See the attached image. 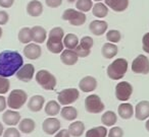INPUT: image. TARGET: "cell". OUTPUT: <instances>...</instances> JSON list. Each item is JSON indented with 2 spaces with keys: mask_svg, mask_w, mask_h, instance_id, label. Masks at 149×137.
Returning a JSON list of instances; mask_svg holds the SVG:
<instances>
[{
  "mask_svg": "<svg viewBox=\"0 0 149 137\" xmlns=\"http://www.w3.org/2000/svg\"><path fill=\"white\" fill-rule=\"evenodd\" d=\"M85 109L90 114H99L103 112L105 106L98 94H90L85 98Z\"/></svg>",
  "mask_w": 149,
  "mask_h": 137,
  "instance_id": "obj_7",
  "label": "cell"
},
{
  "mask_svg": "<svg viewBox=\"0 0 149 137\" xmlns=\"http://www.w3.org/2000/svg\"><path fill=\"white\" fill-rule=\"evenodd\" d=\"M108 134V130L105 126H97L87 130L85 137H106Z\"/></svg>",
  "mask_w": 149,
  "mask_h": 137,
  "instance_id": "obj_33",
  "label": "cell"
},
{
  "mask_svg": "<svg viewBox=\"0 0 149 137\" xmlns=\"http://www.w3.org/2000/svg\"><path fill=\"white\" fill-rule=\"evenodd\" d=\"M43 12V4L39 0H32L27 4V13L32 17H38Z\"/></svg>",
  "mask_w": 149,
  "mask_h": 137,
  "instance_id": "obj_22",
  "label": "cell"
},
{
  "mask_svg": "<svg viewBox=\"0 0 149 137\" xmlns=\"http://www.w3.org/2000/svg\"><path fill=\"white\" fill-rule=\"evenodd\" d=\"M63 38H64V31L62 28L55 27L50 30L48 34V40L46 42V47L48 51L52 54H59L63 51Z\"/></svg>",
  "mask_w": 149,
  "mask_h": 137,
  "instance_id": "obj_2",
  "label": "cell"
},
{
  "mask_svg": "<svg viewBox=\"0 0 149 137\" xmlns=\"http://www.w3.org/2000/svg\"><path fill=\"white\" fill-rule=\"evenodd\" d=\"M142 47L145 53L149 54V33H146L143 36L142 39Z\"/></svg>",
  "mask_w": 149,
  "mask_h": 137,
  "instance_id": "obj_40",
  "label": "cell"
},
{
  "mask_svg": "<svg viewBox=\"0 0 149 137\" xmlns=\"http://www.w3.org/2000/svg\"><path fill=\"white\" fill-rule=\"evenodd\" d=\"M45 3L50 8H56L62 4V0H45Z\"/></svg>",
  "mask_w": 149,
  "mask_h": 137,
  "instance_id": "obj_42",
  "label": "cell"
},
{
  "mask_svg": "<svg viewBox=\"0 0 149 137\" xmlns=\"http://www.w3.org/2000/svg\"><path fill=\"white\" fill-rule=\"evenodd\" d=\"M108 29V25L106 21H91V23L89 25V30L94 36H97V37H100V36H103L104 34L106 33Z\"/></svg>",
  "mask_w": 149,
  "mask_h": 137,
  "instance_id": "obj_20",
  "label": "cell"
},
{
  "mask_svg": "<svg viewBox=\"0 0 149 137\" xmlns=\"http://www.w3.org/2000/svg\"><path fill=\"white\" fill-rule=\"evenodd\" d=\"M120 39H122V35L118 30H109L106 33V40L110 43L116 44L120 41Z\"/></svg>",
  "mask_w": 149,
  "mask_h": 137,
  "instance_id": "obj_36",
  "label": "cell"
},
{
  "mask_svg": "<svg viewBox=\"0 0 149 137\" xmlns=\"http://www.w3.org/2000/svg\"><path fill=\"white\" fill-rule=\"evenodd\" d=\"M61 105L59 104L56 101H49L47 104L44 106V111H45V114L49 117H55L56 115L60 114V111H61Z\"/></svg>",
  "mask_w": 149,
  "mask_h": 137,
  "instance_id": "obj_27",
  "label": "cell"
},
{
  "mask_svg": "<svg viewBox=\"0 0 149 137\" xmlns=\"http://www.w3.org/2000/svg\"><path fill=\"white\" fill-rule=\"evenodd\" d=\"M80 98V92L77 88H65L62 89L57 96V102L61 106H68L77 102Z\"/></svg>",
  "mask_w": 149,
  "mask_h": 137,
  "instance_id": "obj_8",
  "label": "cell"
},
{
  "mask_svg": "<svg viewBox=\"0 0 149 137\" xmlns=\"http://www.w3.org/2000/svg\"><path fill=\"white\" fill-rule=\"evenodd\" d=\"M60 116L66 121H74L78 117V111L74 107L64 106L60 111Z\"/></svg>",
  "mask_w": 149,
  "mask_h": 137,
  "instance_id": "obj_29",
  "label": "cell"
},
{
  "mask_svg": "<svg viewBox=\"0 0 149 137\" xmlns=\"http://www.w3.org/2000/svg\"><path fill=\"white\" fill-rule=\"evenodd\" d=\"M145 128H146V130L149 132V118L147 119V121H146V123H145Z\"/></svg>",
  "mask_w": 149,
  "mask_h": 137,
  "instance_id": "obj_47",
  "label": "cell"
},
{
  "mask_svg": "<svg viewBox=\"0 0 149 137\" xmlns=\"http://www.w3.org/2000/svg\"><path fill=\"white\" fill-rule=\"evenodd\" d=\"M15 3V0H0V7L2 8H10Z\"/></svg>",
  "mask_w": 149,
  "mask_h": 137,
  "instance_id": "obj_43",
  "label": "cell"
},
{
  "mask_svg": "<svg viewBox=\"0 0 149 137\" xmlns=\"http://www.w3.org/2000/svg\"><path fill=\"white\" fill-rule=\"evenodd\" d=\"M93 45H94L93 39L91 37H89V36H85V37H83L81 39L79 45L74 49V52L77 53V55L79 57L85 58L90 55Z\"/></svg>",
  "mask_w": 149,
  "mask_h": 137,
  "instance_id": "obj_11",
  "label": "cell"
},
{
  "mask_svg": "<svg viewBox=\"0 0 149 137\" xmlns=\"http://www.w3.org/2000/svg\"><path fill=\"white\" fill-rule=\"evenodd\" d=\"M3 133H4V127H3L2 123L0 122V136H1V135H3Z\"/></svg>",
  "mask_w": 149,
  "mask_h": 137,
  "instance_id": "obj_46",
  "label": "cell"
},
{
  "mask_svg": "<svg viewBox=\"0 0 149 137\" xmlns=\"http://www.w3.org/2000/svg\"><path fill=\"white\" fill-rule=\"evenodd\" d=\"M10 88V82L8 78L0 76V94H5Z\"/></svg>",
  "mask_w": 149,
  "mask_h": 137,
  "instance_id": "obj_37",
  "label": "cell"
},
{
  "mask_svg": "<svg viewBox=\"0 0 149 137\" xmlns=\"http://www.w3.org/2000/svg\"><path fill=\"white\" fill-rule=\"evenodd\" d=\"M79 60V56L74 52V50L65 49L60 53V61L68 66H72Z\"/></svg>",
  "mask_w": 149,
  "mask_h": 137,
  "instance_id": "obj_19",
  "label": "cell"
},
{
  "mask_svg": "<svg viewBox=\"0 0 149 137\" xmlns=\"http://www.w3.org/2000/svg\"><path fill=\"white\" fill-rule=\"evenodd\" d=\"M32 40L36 44H43L47 41V32L43 27L35 25L32 28Z\"/></svg>",
  "mask_w": 149,
  "mask_h": 137,
  "instance_id": "obj_21",
  "label": "cell"
},
{
  "mask_svg": "<svg viewBox=\"0 0 149 137\" xmlns=\"http://www.w3.org/2000/svg\"><path fill=\"white\" fill-rule=\"evenodd\" d=\"M61 123L55 117H49L45 119L42 124V130L47 135H55L60 130Z\"/></svg>",
  "mask_w": 149,
  "mask_h": 137,
  "instance_id": "obj_12",
  "label": "cell"
},
{
  "mask_svg": "<svg viewBox=\"0 0 149 137\" xmlns=\"http://www.w3.org/2000/svg\"><path fill=\"white\" fill-rule=\"evenodd\" d=\"M76 8L82 12H88L93 8V0H77Z\"/></svg>",
  "mask_w": 149,
  "mask_h": 137,
  "instance_id": "obj_35",
  "label": "cell"
},
{
  "mask_svg": "<svg viewBox=\"0 0 149 137\" xmlns=\"http://www.w3.org/2000/svg\"><path fill=\"white\" fill-rule=\"evenodd\" d=\"M3 137H21V132L19 129L15 127H9L6 130H4Z\"/></svg>",
  "mask_w": 149,
  "mask_h": 137,
  "instance_id": "obj_39",
  "label": "cell"
},
{
  "mask_svg": "<svg viewBox=\"0 0 149 137\" xmlns=\"http://www.w3.org/2000/svg\"><path fill=\"white\" fill-rule=\"evenodd\" d=\"M118 114L124 120H129L134 116V108L130 103H123L118 106Z\"/></svg>",
  "mask_w": 149,
  "mask_h": 137,
  "instance_id": "obj_24",
  "label": "cell"
},
{
  "mask_svg": "<svg viewBox=\"0 0 149 137\" xmlns=\"http://www.w3.org/2000/svg\"><path fill=\"white\" fill-rule=\"evenodd\" d=\"M24 55L29 60H37L41 57L42 49L39 46V44H36V43L27 44L26 47L24 48Z\"/></svg>",
  "mask_w": 149,
  "mask_h": 137,
  "instance_id": "obj_14",
  "label": "cell"
},
{
  "mask_svg": "<svg viewBox=\"0 0 149 137\" xmlns=\"http://www.w3.org/2000/svg\"><path fill=\"white\" fill-rule=\"evenodd\" d=\"M108 137H123L124 136V130L120 127L118 126H112L111 129L108 131Z\"/></svg>",
  "mask_w": 149,
  "mask_h": 137,
  "instance_id": "obj_38",
  "label": "cell"
},
{
  "mask_svg": "<svg viewBox=\"0 0 149 137\" xmlns=\"http://www.w3.org/2000/svg\"><path fill=\"white\" fill-rule=\"evenodd\" d=\"M135 117L137 120L144 121L149 118V102L141 101L135 107Z\"/></svg>",
  "mask_w": 149,
  "mask_h": 137,
  "instance_id": "obj_16",
  "label": "cell"
},
{
  "mask_svg": "<svg viewBox=\"0 0 149 137\" xmlns=\"http://www.w3.org/2000/svg\"><path fill=\"white\" fill-rule=\"evenodd\" d=\"M7 106V101L6 98L3 96V94H0V113L4 112Z\"/></svg>",
  "mask_w": 149,
  "mask_h": 137,
  "instance_id": "obj_44",
  "label": "cell"
},
{
  "mask_svg": "<svg viewBox=\"0 0 149 137\" xmlns=\"http://www.w3.org/2000/svg\"><path fill=\"white\" fill-rule=\"evenodd\" d=\"M2 34H3V31H2V29H1V27H0V39L2 37Z\"/></svg>",
  "mask_w": 149,
  "mask_h": 137,
  "instance_id": "obj_48",
  "label": "cell"
},
{
  "mask_svg": "<svg viewBox=\"0 0 149 137\" xmlns=\"http://www.w3.org/2000/svg\"><path fill=\"white\" fill-rule=\"evenodd\" d=\"M98 82L97 79L93 76H85L79 82V88L83 92H91L97 88Z\"/></svg>",
  "mask_w": 149,
  "mask_h": 137,
  "instance_id": "obj_15",
  "label": "cell"
},
{
  "mask_svg": "<svg viewBox=\"0 0 149 137\" xmlns=\"http://www.w3.org/2000/svg\"><path fill=\"white\" fill-rule=\"evenodd\" d=\"M54 137H70V134L68 132V129H62V130H59Z\"/></svg>",
  "mask_w": 149,
  "mask_h": 137,
  "instance_id": "obj_45",
  "label": "cell"
},
{
  "mask_svg": "<svg viewBox=\"0 0 149 137\" xmlns=\"http://www.w3.org/2000/svg\"><path fill=\"white\" fill-rule=\"evenodd\" d=\"M68 2H70V3H74V2H77V0H68Z\"/></svg>",
  "mask_w": 149,
  "mask_h": 137,
  "instance_id": "obj_49",
  "label": "cell"
},
{
  "mask_svg": "<svg viewBox=\"0 0 149 137\" xmlns=\"http://www.w3.org/2000/svg\"><path fill=\"white\" fill-rule=\"evenodd\" d=\"M36 128V123L33 119L30 118H25L23 120H21V122L19 123V130L21 132L25 133V134H30L32 133Z\"/></svg>",
  "mask_w": 149,
  "mask_h": 137,
  "instance_id": "obj_28",
  "label": "cell"
},
{
  "mask_svg": "<svg viewBox=\"0 0 149 137\" xmlns=\"http://www.w3.org/2000/svg\"><path fill=\"white\" fill-rule=\"evenodd\" d=\"M132 71L137 74L149 73V59L145 55H138L132 62Z\"/></svg>",
  "mask_w": 149,
  "mask_h": 137,
  "instance_id": "obj_9",
  "label": "cell"
},
{
  "mask_svg": "<svg viewBox=\"0 0 149 137\" xmlns=\"http://www.w3.org/2000/svg\"><path fill=\"white\" fill-rule=\"evenodd\" d=\"M9 14L5 10H0V25H4L8 23Z\"/></svg>",
  "mask_w": 149,
  "mask_h": 137,
  "instance_id": "obj_41",
  "label": "cell"
},
{
  "mask_svg": "<svg viewBox=\"0 0 149 137\" xmlns=\"http://www.w3.org/2000/svg\"><path fill=\"white\" fill-rule=\"evenodd\" d=\"M44 106H45V98L40 94L33 96L32 98H30L29 102H28V109L34 113L40 112Z\"/></svg>",
  "mask_w": 149,
  "mask_h": 137,
  "instance_id": "obj_18",
  "label": "cell"
},
{
  "mask_svg": "<svg viewBox=\"0 0 149 137\" xmlns=\"http://www.w3.org/2000/svg\"><path fill=\"white\" fill-rule=\"evenodd\" d=\"M118 53V48L116 44L113 43H105L101 48V54L104 58L106 59H112L113 57H116Z\"/></svg>",
  "mask_w": 149,
  "mask_h": 137,
  "instance_id": "obj_25",
  "label": "cell"
},
{
  "mask_svg": "<svg viewBox=\"0 0 149 137\" xmlns=\"http://www.w3.org/2000/svg\"><path fill=\"white\" fill-rule=\"evenodd\" d=\"M36 81L45 90H53L57 83L56 77L50 71L46 69H41L36 73Z\"/></svg>",
  "mask_w": 149,
  "mask_h": 137,
  "instance_id": "obj_4",
  "label": "cell"
},
{
  "mask_svg": "<svg viewBox=\"0 0 149 137\" xmlns=\"http://www.w3.org/2000/svg\"><path fill=\"white\" fill-rule=\"evenodd\" d=\"M133 94V86L130 82L120 81L116 86V98L120 102H127Z\"/></svg>",
  "mask_w": 149,
  "mask_h": 137,
  "instance_id": "obj_10",
  "label": "cell"
},
{
  "mask_svg": "<svg viewBox=\"0 0 149 137\" xmlns=\"http://www.w3.org/2000/svg\"><path fill=\"white\" fill-rule=\"evenodd\" d=\"M94 1H96V2H100V1H102V0H94Z\"/></svg>",
  "mask_w": 149,
  "mask_h": 137,
  "instance_id": "obj_50",
  "label": "cell"
},
{
  "mask_svg": "<svg viewBox=\"0 0 149 137\" xmlns=\"http://www.w3.org/2000/svg\"><path fill=\"white\" fill-rule=\"evenodd\" d=\"M2 121L7 126L13 127L21 122V114L17 110H7L4 111L2 115Z\"/></svg>",
  "mask_w": 149,
  "mask_h": 137,
  "instance_id": "obj_17",
  "label": "cell"
},
{
  "mask_svg": "<svg viewBox=\"0 0 149 137\" xmlns=\"http://www.w3.org/2000/svg\"><path fill=\"white\" fill-rule=\"evenodd\" d=\"M118 122V116L113 111H106L101 116V123L105 127H112Z\"/></svg>",
  "mask_w": 149,
  "mask_h": 137,
  "instance_id": "obj_30",
  "label": "cell"
},
{
  "mask_svg": "<svg viewBox=\"0 0 149 137\" xmlns=\"http://www.w3.org/2000/svg\"><path fill=\"white\" fill-rule=\"evenodd\" d=\"M128 71V61L124 58H118L108 65L106 73L112 80H120Z\"/></svg>",
  "mask_w": 149,
  "mask_h": 137,
  "instance_id": "obj_3",
  "label": "cell"
},
{
  "mask_svg": "<svg viewBox=\"0 0 149 137\" xmlns=\"http://www.w3.org/2000/svg\"><path fill=\"white\" fill-rule=\"evenodd\" d=\"M34 74H35V67H34L33 64H24L21 68H19V71L15 73L17 78L21 81L24 82H29L32 80V78L34 77Z\"/></svg>",
  "mask_w": 149,
  "mask_h": 137,
  "instance_id": "obj_13",
  "label": "cell"
},
{
  "mask_svg": "<svg viewBox=\"0 0 149 137\" xmlns=\"http://www.w3.org/2000/svg\"><path fill=\"white\" fill-rule=\"evenodd\" d=\"M105 4L116 12H123L128 8L129 0H105Z\"/></svg>",
  "mask_w": 149,
  "mask_h": 137,
  "instance_id": "obj_23",
  "label": "cell"
},
{
  "mask_svg": "<svg viewBox=\"0 0 149 137\" xmlns=\"http://www.w3.org/2000/svg\"><path fill=\"white\" fill-rule=\"evenodd\" d=\"M61 19L63 21H68L70 25H74V27H80V25H83L86 23L87 17H86L85 13L78 10V9L68 8L63 11Z\"/></svg>",
  "mask_w": 149,
  "mask_h": 137,
  "instance_id": "obj_6",
  "label": "cell"
},
{
  "mask_svg": "<svg viewBox=\"0 0 149 137\" xmlns=\"http://www.w3.org/2000/svg\"><path fill=\"white\" fill-rule=\"evenodd\" d=\"M92 13H93L94 17H98V19H103V17H105L108 14L107 5L102 2H96V4L93 5Z\"/></svg>",
  "mask_w": 149,
  "mask_h": 137,
  "instance_id": "obj_32",
  "label": "cell"
},
{
  "mask_svg": "<svg viewBox=\"0 0 149 137\" xmlns=\"http://www.w3.org/2000/svg\"><path fill=\"white\" fill-rule=\"evenodd\" d=\"M68 132L72 137H81L85 132V124L82 121H74L68 126Z\"/></svg>",
  "mask_w": 149,
  "mask_h": 137,
  "instance_id": "obj_26",
  "label": "cell"
},
{
  "mask_svg": "<svg viewBox=\"0 0 149 137\" xmlns=\"http://www.w3.org/2000/svg\"><path fill=\"white\" fill-rule=\"evenodd\" d=\"M19 41L21 42L22 44H30L33 40H32V30L31 28H28V27H25L23 29L19 30Z\"/></svg>",
  "mask_w": 149,
  "mask_h": 137,
  "instance_id": "obj_34",
  "label": "cell"
},
{
  "mask_svg": "<svg viewBox=\"0 0 149 137\" xmlns=\"http://www.w3.org/2000/svg\"><path fill=\"white\" fill-rule=\"evenodd\" d=\"M24 65V59L17 51L5 50L0 52V76L10 77Z\"/></svg>",
  "mask_w": 149,
  "mask_h": 137,
  "instance_id": "obj_1",
  "label": "cell"
},
{
  "mask_svg": "<svg viewBox=\"0 0 149 137\" xmlns=\"http://www.w3.org/2000/svg\"><path fill=\"white\" fill-rule=\"evenodd\" d=\"M80 40L78 38L77 35L74 34H66L63 38V45L66 49L74 50L77 48V46L79 45Z\"/></svg>",
  "mask_w": 149,
  "mask_h": 137,
  "instance_id": "obj_31",
  "label": "cell"
},
{
  "mask_svg": "<svg viewBox=\"0 0 149 137\" xmlns=\"http://www.w3.org/2000/svg\"><path fill=\"white\" fill-rule=\"evenodd\" d=\"M28 101V94L24 89H13L7 98V107L11 110H19Z\"/></svg>",
  "mask_w": 149,
  "mask_h": 137,
  "instance_id": "obj_5",
  "label": "cell"
}]
</instances>
